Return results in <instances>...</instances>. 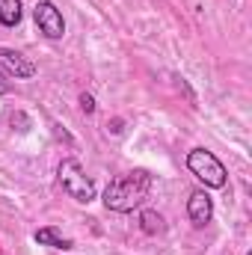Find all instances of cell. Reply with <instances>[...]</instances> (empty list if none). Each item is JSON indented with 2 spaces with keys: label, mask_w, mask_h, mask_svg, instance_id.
Returning <instances> with one entry per match:
<instances>
[{
  "label": "cell",
  "mask_w": 252,
  "mask_h": 255,
  "mask_svg": "<svg viewBox=\"0 0 252 255\" xmlns=\"http://www.w3.org/2000/svg\"><path fill=\"white\" fill-rule=\"evenodd\" d=\"M151 181L154 178L148 169H130L125 175H116L104 190V208L116 211V214H127V211L139 208L151 193Z\"/></svg>",
  "instance_id": "obj_1"
},
{
  "label": "cell",
  "mask_w": 252,
  "mask_h": 255,
  "mask_svg": "<svg viewBox=\"0 0 252 255\" xmlns=\"http://www.w3.org/2000/svg\"><path fill=\"white\" fill-rule=\"evenodd\" d=\"M187 169L205 184V187H226L229 181V172L223 166V160L208 151V148H193L187 154Z\"/></svg>",
  "instance_id": "obj_2"
},
{
  "label": "cell",
  "mask_w": 252,
  "mask_h": 255,
  "mask_svg": "<svg viewBox=\"0 0 252 255\" xmlns=\"http://www.w3.org/2000/svg\"><path fill=\"white\" fill-rule=\"evenodd\" d=\"M57 175H60L63 190L68 193L74 202L89 205V202L95 199V184H92V178L83 172V166H80L74 157H65L63 163H60V169H57Z\"/></svg>",
  "instance_id": "obj_3"
},
{
  "label": "cell",
  "mask_w": 252,
  "mask_h": 255,
  "mask_svg": "<svg viewBox=\"0 0 252 255\" xmlns=\"http://www.w3.org/2000/svg\"><path fill=\"white\" fill-rule=\"evenodd\" d=\"M33 18H36V27L42 30V36H48V39H63L65 36V21H63V12L57 9V3L39 0L33 6Z\"/></svg>",
  "instance_id": "obj_4"
},
{
  "label": "cell",
  "mask_w": 252,
  "mask_h": 255,
  "mask_svg": "<svg viewBox=\"0 0 252 255\" xmlns=\"http://www.w3.org/2000/svg\"><path fill=\"white\" fill-rule=\"evenodd\" d=\"M0 68H6V74H12L15 80H30V77H36V65L30 63L24 54L9 51V48H0Z\"/></svg>",
  "instance_id": "obj_5"
},
{
  "label": "cell",
  "mask_w": 252,
  "mask_h": 255,
  "mask_svg": "<svg viewBox=\"0 0 252 255\" xmlns=\"http://www.w3.org/2000/svg\"><path fill=\"white\" fill-rule=\"evenodd\" d=\"M187 217H190V223H193L196 229L208 226V223L214 220V199H211L205 190H196L187 199Z\"/></svg>",
  "instance_id": "obj_6"
},
{
  "label": "cell",
  "mask_w": 252,
  "mask_h": 255,
  "mask_svg": "<svg viewBox=\"0 0 252 255\" xmlns=\"http://www.w3.org/2000/svg\"><path fill=\"white\" fill-rule=\"evenodd\" d=\"M33 241H36V244H42V247H54V250H71V247H74V244H71V238H65L63 232H60V229H54V226L36 229Z\"/></svg>",
  "instance_id": "obj_7"
},
{
  "label": "cell",
  "mask_w": 252,
  "mask_h": 255,
  "mask_svg": "<svg viewBox=\"0 0 252 255\" xmlns=\"http://www.w3.org/2000/svg\"><path fill=\"white\" fill-rule=\"evenodd\" d=\"M139 229H142L145 235H163V232H166V220H163L157 211L145 208V211L139 214Z\"/></svg>",
  "instance_id": "obj_8"
},
{
  "label": "cell",
  "mask_w": 252,
  "mask_h": 255,
  "mask_svg": "<svg viewBox=\"0 0 252 255\" xmlns=\"http://www.w3.org/2000/svg\"><path fill=\"white\" fill-rule=\"evenodd\" d=\"M21 0H0V24L3 27H18L21 24Z\"/></svg>",
  "instance_id": "obj_9"
},
{
  "label": "cell",
  "mask_w": 252,
  "mask_h": 255,
  "mask_svg": "<svg viewBox=\"0 0 252 255\" xmlns=\"http://www.w3.org/2000/svg\"><path fill=\"white\" fill-rule=\"evenodd\" d=\"M80 110H83V113H89V116L95 113V98H92L89 92H83V95H80Z\"/></svg>",
  "instance_id": "obj_10"
},
{
  "label": "cell",
  "mask_w": 252,
  "mask_h": 255,
  "mask_svg": "<svg viewBox=\"0 0 252 255\" xmlns=\"http://www.w3.org/2000/svg\"><path fill=\"white\" fill-rule=\"evenodd\" d=\"M15 125H21V128H18L21 133H27V130H30V122H27V116H24V113H12V128H15Z\"/></svg>",
  "instance_id": "obj_11"
},
{
  "label": "cell",
  "mask_w": 252,
  "mask_h": 255,
  "mask_svg": "<svg viewBox=\"0 0 252 255\" xmlns=\"http://www.w3.org/2000/svg\"><path fill=\"white\" fill-rule=\"evenodd\" d=\"M107 128H110V133H122V130H125V122H122V119H110Z\"/></svg>",
  "instance_id": "obj_12"
},
{
  "label": "cell",
  "mask_w": 252,
  "mask_h": 255,
  "mask_svg": "<svg viewBox=\"0 0 252 255\" xmlns=\"http://www.w3.org/2000/svg\"><path fill=\"white\" fill-rule=\"evenodd\" d=\"M9 89H12V83H9V80H6V77H3V74H0V95H6V92H9Z\"/></svg>",
  "instance_id": "obj_13"
},
{
  "label": "cell",
  "mask_w": 252,
  "mask_h": 255,
  "mask_svg": "<svg viewBox=\"0 0 252 255\" xmlns=\"http://www.w3.org/2000/svg\"><path fill=\"white\" fill-rule=\"evenodd\" d=\"M247 255H252V253H247Z\"/></svg>",
  "instance_id": "obj_14"
}]
</instances>
